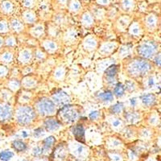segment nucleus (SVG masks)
<instances>
[{
  "label": "nucleus",
  "mask_w": 161,
  "mask_h": 161,
  "mask_svg": "<svg viewBox=\"0 0 161 161\" xmlns=\"http://www.w3.org/2000/svg\"><path fill=\"white\" fill-rule=\"evenodd\" d=\"M125 118H126V119L128 122L134 123V122H135V121H137L139 119V115L135 113V112H127L125 115Z\"/></svg>",
  "instance_id": "16"
},
{
  "label": "nucleus",
  "mask_w": 161,
  "mask_h": 161,
  "mask_svg": "<svg viewBox=\"0 0 161 161\" xmlns=\"http://www.w3.org/2000/svg\"><path fill=\"white\" fill-rule=\"evenodd\" d=\"M14 149L16 150L17 152H23L26 149V144L25 143H23V141H20V140H16L14 141L13 144H12Z\"/></svg>",
  "instance_id": "12"
},
{
  "label": "nucleus",
  "mask_w": 161,
  "mask_h": 161,
  "mask_svg": "<svg viewBox=\"0 0 161 161\" xmlns=\"http://www.w3.org/2000/svg\"><path fill=\"white\" fill-rule=\"evenodd\" d=\"M44 152V148H40V147H37V148H35L34 150H33V154L35 155H40L41 154H43Z\"/></svg>",
  "instance_id": "23"
},
{
  "label": "nucleus",
  "mask_w": 161,
  "mask_h": 161,
  "mask_svg": "<svg viewBox=\"0 0 161 161\" xmlns=\"http://www.w3.org/2000/svg\"><path fill=\"white\" fill-rule=\"evenodd\" d=\"M61 116L68 123H73L78 117V113L72 105H65L61 110Z\"/></svg>",
  "instance_id": "4"
},
{
  "label": "nucleus",
  "mask_w": 161,
  "mask_h": 161,
  "mask_svg": "<svg viewBox=\"0 0 161 161\" xmlns=\"http://www.w3.org/2000/svg\"><path fill=\"white\" fill-rule=\"evenodd\" d=\"M113 159L116 161H119L120 160V157L118 156V155H113Z\"/></svg>",
  "instance_id": "33"
},
{
  "label": "nucleus",
  "mask_w": 161,
  "mask_h": 161,
  "mask_svg": "<svg viewBox=\"0 0 161 161\" xmlns=\"http://www.w3.org/2000/svg\"><path fill=\"white\" fill-rule=\"evenodd\" d=\"M119 124H120V122H119V120L115 121V122L113 123V125L115 126V127H118V126H119Z\"/></svg>",
  "instance_id": "32"
},
{
  "label": "nucleus",
  "mask_w": 161,
  "mask_h": 161,
  "mask_svg": "<svg viewBox=\"0 0 161 161\" xmlns=\"http://www.w3.org/2000/svg\"><path fill=\"white\" fill-rule=\"evenodd\" d=\"M99 115V112L98 111H93L90 114V118L91 119H96Z\"/></svg>",
  "instance_id": "26"
},
{
  "label": "nucleus",
  "mask_w": 161,
  "mask_h": 161,
  "mask_svg": "<svg viewBox=\"0 0 161 161\" xmlns=\"http://www.w3.org/2000/svg\"><path fill=\"white\" fill-rule=\"evenodd\" d=\"M23 161H27V160H23Z\"/></svg>",
  "instance_id": "38"
},
{
  "label": "nucleus",
  "mask_w": 161,
  "mask_h": 161,
  "mask_svg": "<svg viewBox=\"0 0 161 161\" xmlns=\"http://www.w3.org/2000/svg\"><path fill=\"white\" fill-rule=\"evenodd\" d=\"M97 2L100 5H106L110 2V0H97Z\"/></svg>",
  "instance_id": "29"
},
{
  "label": "nucleus",
  "mask_w": 161,
  "mask_h": 161,
  "mask_svg": "<svg viewBox=\"0 0 161 161\" xmlns=\"http://www.w3.org/2000/svg\"><path fill=\"white\" fill-rule=\"evenodd\" d=\"M83 23H85V24H91L93 22V17L91 15H90L89 13H85L83 16L82 18Z\"/></svg>",
  "instance_id": "21"
},
{
  "label": "nucleus",
  "mask_w": 161,
  "mask_h": 161,
  "mask_svg": "<svg viewBox=\"0 0 161 161\" xmlns=\"http://www.w3.org/2000/svg\"><path fill=\"white\" fill-rule=\"evenodd\" d=\"M44 126L46 127L47 130H50V131H53V130H56L61 127V124L56 119H47L44 123Z\"/></svg>",
  "instance_id": "8"
},
{
  "label": "nucleus",
  "mask_w": 161,
  "mask_h": 161,
  "mask_svg": "<svg viewBox=\"0 0 161 161\" xmlns=\"http://www.w3.org/2000/svg\"><path fill=\"white\" fill-rule=\"evenodd\" d=\"M134 103H135V99L133 98V99H131V104H132V105H134Z\"/></svg>",
  "instance_id": "36"
},
{
  "label": "nucleus",
  "mask_w": 161,
  "mask_h": 161,
  "mask_svg": "<svg viewBox=\"0 0 161 161\" xmlns=\"http://www.w3.org/2000/svg\"><path fill=\"white\" fill-rule=\"evenodd\" d=\"M142 100V102L144 104V105H148V106H150V105H152L155 102V98L153 94H146L144 96L142 97L141 98Z\"/></svg>",
  "instance_id": "10"
},
{
  "label": "nucleus",
  "mask_w": 161,
  "mask_h": 161,
  "mask_svg": "<svg viewBox=\"0 0 161 161\" xmlns=\"http://www.w3.org/2000/svg\"><path fill=\"white\" fill-rule=\"evenodd\" d=\"M139 31V30L138 27H134V28L132 29V31H131V32H132L133 33H138Z\"/></svg>",
  "instance_id": "31"
},
{
  "label": "nucleus",
  "mask_w": 161,
  "mask_h": 161,
  "mask_svg": "<svg viewBox=\"0 0 161 161\" xmlns=\"http://www.w3.org/2000/svg\"><path fill=\"white\" fill-rule=\"evenodd\" d=\"M155 62L158 66L161 67V52H159V53H158L156 55V56L155 58Z\"/></svg>",
  "instance_id": "25"
},
{
  "label": "nucleus",
  "mask_w": 161,
  "mask_h": 161,
  "mask_svg": "<svg viewBox=\"0 0 161 161\" xmlns=\"http://www.w3.org/2000/svg\"><path fill=\"white\" fill-rule=\"evenodd\" d=\"M80 3L78 0H71L69 2V9L73 12H77L80 9Z\"/></svg>",
  "instance_id": "17"
},
{
  "label": "nucleus",
  "mask_w": 161,
  "mask_h": 161,
  "mask_svg": "<svg viewBox=\"0 0 161 161\" xmlns=\"http://www.w3.org/2000/svg\"><path fill=\"white\" fill-rule=\"evenodd\" d=\"M147 23L148 24H149L150 26H154L155 25V23H156V18L154 16H149L147 19Z\"/></svg>",
  "instance_id": "22"
},
{
  "label": "nucleus",
  "mask_w": 161,
  "mask_h": 161,
  "mask_svg": "<svg viewBox=\"0 0 161 161\" xmlns=\"http://www.w3.org/2000/svg\"><path fill=\"white\" fill-rule=\"evenodd\" d=\"M73 134L76 139L80 142H85V130L82 126L77 125L73 128Z\"/></svg>",
  "instance_id": "7"
},
{
  "label": "nucleus",
  "mask_w": 161,
  "mask_h": 161,
  "mask_svg": "<svg viewBox=\"0 0 161 161\" xmlns=\"http://www.w3.org/2000/svg\"><path fill=\"white\" fill-rule=\"evenodd\" d=\"M25 17H26V19H27V20L28 22H33L35 20L34 15L32 13H31V12H28V13L26 14Z\"/></svg>",
  "instance_id": "24"
},
{
  "label": "nucleus",
  "mask_w": 161,
  "mask_h": 161,
  "mask_svg": "<svg viewBox=\"0 0 161 161\" xmlns=\"http://www.w3.org/2000/svg\"><path fill=\"white\" fill-rule=\"evenodd\" d=\"M125 88L122 84H118L115 88V94L117 97H122L124 94Z\"/></svg>",
  "instance_id": "19"
},
{
  "label": "nucleus",
  "mask_w": 161,
  "mask_h": 161,
  "mask_svg": "<svg viewBox=\"0 0 161 161\" xmlns=\"http://www.w3.org/2000/svg\"><path fill=\"white\" fill-rule=\"evenodd\" d=\"M14 154L10 151H3V152H0V159L3 161H8L13 157Z\"/></svg>",
  "instance_id": "15"
},
{
  "label": "nucleus",
  "mask_w": 161,
  "mask_h": 161,
  "mask_svg": "<svg viewBox=\"0 0 161 161\" xmlns=\"http://www.w3.org/2000/svg\"><path fill=\"white\" fill-rule=\"evenodd\" d=\"M12 110L10 106L7 105H0V118L1 119H7L11 116Z\"/></svg>",
  "instance_id": "9"
},
{
  "label": "nucleus",
  "mask_w": 161,
  "mask_h": 161,
  "mask_svg": "<svg viewBox=\"0 0 161 161\" xmlns=\"http://www.w3.org/2000/svg\"><path fill=\"white\" fill-rule=\"evenodd\" d=\"M152 70V65L145 60H135L130 64L128 68L130 74L134 77H141L148 74Z\"/></svg>",
  "instance_id": "1"
},
{
  "label": "nucleus",
  "mask_w": 161,
  "mask_h": 161,
  "mask_svg": "<svg viewBox=\"0 0 161 161\" xmlns=\"http://www.w3.org/2000/svg\"><path fill=\"white\" fill-rule=\"evenodd\" d=\"M118 72V68L116 65H111L106 70H105V75L107 76L109 78H113L115 77V75Z\"/></svg>",
  "instance_id": "14"
},
{
  "label": "nucleus",
  "mask_w": 161,
  "mask_h": 161,
  "mask_svg": "<svg viewBox=\"0 0 161 161\" xmlns=\"http://www.w3.org/2000/svg\"><path fill=\"white\" fill-rule=\"evenodd\" d=\"M34 2H35V0H24L25 6H27V7L32 6Z\"/></svg>",
  "instance_id": "28"
},
{
  "label": "nucleus",
  "mask_w": 161,
  "mask_h": 161,
  "mask_svg": "<svg viewBox=\"0 0 161 161\" xmlns=\"http://www.w3.org/2000/svg\"><path fill=\"white\" fill-rule=\"evenodd\" d=\"M59 1L60 3H61V4H65L66 2H67V0H58Z\"/></svg>",
  "instance_id": "35"
},
{
  "label": "nucleus",
  "mask_w": 161,
  "mask_h": 161,
  "mask_svg": "<svg viewBox=\"0 0 161 161\" xmlns=\"http://www.w3.org/2000/svg\"><path fill=\"white\" fill-rule=\"evenodd\" d=\"M45 46H46L48 48H49V49H55V48H56V44H54L53 42L46 43Z\"/></svg>",
  "instance_id": "27"
},
{
  "label": "nucleus",
  "mask_w": 161,
  "mask_h": 161,
  "mask_svg": "<svg viewBox=\"0 0 161 161\" xmlns=\"http://www.w3.org/2000/svg\"><path fill=\"white\" fill-rule=\"evenodd\" d=\"M55 143V138L52 136H49L48 138H46L43 141V147L42 148H44V151H47V150L49 149L53 144Z\"/></svg>",
  "instance_id": "11"
},
{
  "label": "nucleus",
  "mask_w": 161,
  "mask_h": 161,
  "mask_svg": "<svg viewBox=\"0 0 161 161\" xmlns=\"http://www.w3.org/2000/svg\"><path fill=\"white\" fill-rule=\"evenodd\" d=\"M37 109L40 115H51L56 110V106L52 100H49L48 98H42L39 101L37 104Z\"/></svg>",
  "instance_id": "3"
},
{
  "label": "nucleus",
  "mask_w": 161,
  "mask_h": 161,
  "mask_svg": "<svg viewBox=\"0 0 161 161\" xmlns=\"http://www.w3.org/2000/svg\"><path fill=\"white\" fill-rule=\"evenodd\" d=\"M35 112L29 106H23L18 110V122L21 124H28L34 119Z\"/></svg>",
  "instance_id": "2"
},
{
  "label": "nucleus",
  "mask_w": 161,
  "mask_h": 161,
  "mask_svg": "<svg viewBox=\"0 0 161 161\" xmlns=\"http://www.w3.org/2000/svg\"><path fill=\"white\" fill-rule=\"evenodd\" d=\"M100 98L105 102H110L113 100V94H112L110 91H106V92H104L102 94H100Z\"/></svg>",
  "instance_id": "18"
},
{
  "label": "nucleus",
  "mask_w": 161,
  "mask_h": 161,
  "mask_svg": "<svg viewBox=\"0 0 161 161\" xmlns=\"http://www.w3.org/2000/svg\"><path fill=\"white\" fill-rule=\"evenodd\" d=\"M122 6H123V8L125 11L129 12V11L132 10L133 7H134V0H122Z\"/></svg>",
  "instance_id": "13"
},
{
  "label": "nucleus",
  "mask_w": 161,
  "mask_h": 161,
  "mask_svg": "<svg viewBox=\"0 0 161 161\" xmlns=\"http://www.w3.org/2000/svg\"><path fill=\"white\" fill-rule=\"evenodd\" d=\"M23 136H24V137L27 136V134H26V133H25V132H23Z\"/></svg>",
  "instance_id": "37"
},
{
  "label": "nucleus",
  "mask_w": 161,
  "mask_h": 161,
  "mask_svg": "<svg viewBox=\"0 0 161 161\" xmlns=\"http://www.w3.org/2000/svg\"><path fill=\"white\" fill-rule=\"evenodd\" d=\"M52 98H53L54 102H56L57 105H61L69 103V99H70V98H69V96L66 94V93L61 92V91L54 94Z\"/></svg>",
  "instance_id": "6"
},
{
  "label": "nucleus",
  "mask_w": 161,
  "mask_h": 161,
  "mask_svg": "<svg viewBox=\"0 0 161 161\" xmlns=\"http://www.w3.org/2000/svg\"><path fill=\"white\" fill-rule=\"evenodd\" d=\"M139 53L145 58L152 56L156 52V45L153 42H147L142 44L138 49Z\"/></svg>",
  "instance_id": "5"
},
{
  "label": "nucleus",
  "mask_w": 161,
  "mask_h": 161,
  "mask_svg": "<svg viewBox=\"0 0 161 161\" xmlns=\"http://www.w3.org/2000/svg\"><path fill=\"white\" fill-rule=\"evenodd\" d=\"M77 152H78V153H81V152H83V148H82V147H79Z\"/></svg>",
  "instance_id": "34"
},
{
  "label": "nucleus",
  "mask_w": 161,
  "mask_h": 161,
  "mask_svg": "<svg viewBox=\"0 0 161 161\" xmlns=\"http://www.w3.org/2000/svg\"><path fill=\"white\" fill-rule=\"evenodd\" d=\"M111 111L114 114H119L123 111V105L122 103H118L116 105H113L111 107Z\"/></svg>",
  "instance_id": "20"
},
{
  "label": "nucleus",
  "mask_w": 161,
  "mask_h": 161,
  "mask_svg": "<svg viewBox=\"0 0 161 161\" xmlns=\"http://www.w3.org/2000/svg\"><path fill=\"white\" fill-rule=\"evenodd\" d=\"M42 129H37V130H35V136H37V137H39L40 135V134H42Z\"/></svg>",
  "instance_id": "30"
}]
</instances>
